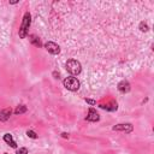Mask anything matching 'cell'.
Listing matches in <instances>:
<instances>
[{
	"mask_svg": "<svg viewBox=\"0 0 154 154\" xmlns=\"http://www.w3.org/2000/svg\"><path fill=\"white\" fill-rule=\"evenodd\" d=\"M86 101H87V104H89V105H96V101H95V100L86 99Z\"/></svg>",
	"mask_w": 154,
	"mask_h": 154,
	"instance_id": "cell-16",
	"label": "cell"
},
{
	"mask_svg": "<svg viewBox=\"0 0 154 154\" xmlns=\"http://www.w3.org/2000/svg\"><path fill=\"white\" fill-rule=\"evenodd\" d=\"M61 136H63L64 138H69V134H66V132H63V134H61Z\"/></svg>",
	"mask_w": 154,
	"mask_h": 154,
	"instance_id": "cell-17",
	"label": "cell"
},
{
	"mask_svg": "<svg viewBox=\"0 0 154 154\" xmlns=\"http://www.w3.org/2000/svg\"><path fill=\"white\" fill-rule=\"evenodd\" d=\"M86 119H87L88 122H98V120L100 119L99 113H98V112H96L94 108H89V111H88V115H87V117H86Z\"/></svg>",
	"mask_w": 154,
	"mask_h": 154,
	"instance_id": "cell-6",
	"label": "cell"
},
{
	"mask_svg": "<svg viewBox=\"0 0 154 154\" xmlns=\"http://www.w3.org/2000/svg\"><path fill=\"white\" fill-rule=\"evenodd\" d=\"M100 107L104 108V110H107V111H116L118 108V105H117L116 101H111V102L106 104V105H100Z\"/></svg>",
	"mask_w": 154,
	"mask_h": 154,
	"instance_id": "cell-9",
	"label": "cell"
},
{
	"mask_svg": "<svg viewBox=\"0 0 154 154\" xmlns=\"http://www.w3.org/2000/svg\"><path fill=\"white\" fill-rule=\"evenodd\" d=\"M63 84L67 90L76 91L79 89V81L77 78H75V77H66V78L64 79Z\"/></svg>",
	"mask_w": 154,
	"mask_h": 154,
	"instance_id": "cell-3",
	"label": "cell"
},
{
	"mask_svg": "<svg viewBox=\"0 0 154 154\" xmlns=\"http://www.w3.org/2000/svg\"><path fill=\"white\" fill-rule=\"evenodd\" d=\"M45 47H46V49H47L51 54H54V55L55 54H59V52H60V47L57 44L52 42V41L46 42V44H45Z\"/></svg>",
	"mask_w": 154,
	"mask_h": 154,
	"instance_id": "cell-4",
	"label": "cell"
},
{
	"mask_svg": "<svg viewBox=\"0 0 154 154\" xmlns=\"http://www.w3.org/2000/svg\"><path fill=\"white\" fill-rule=\"evenodd\" d=\"M4 141H5L6 143H8V145H10L12 148H17V143L13 141V137H12V135L5 134V135H4Z\"/></svg>",
	"mask_w": 154,
	"mask_h": 154,
	"instance_id": "cell-10",
	"label": "cell"
},
{
	"mask_svg": "<svg viewBox=\"0 0 154 154\" xmlns=\"http://www.w3.org/2000/svg\"><path fill=\"white\" fill-rule=\"evenodd\" d=\"M27 112V106H24V105H18L16 107V110H15V115H22V113H25Z\"/></svg>",
	"mask_w": 154,
	"mask_h": 154,
	"instance_id": "cell-12",
	"label": "cell"
},
{
	"mask_svg": "<svg viewBox=\"0 0 154 154\" xmlns=\"http://www.w3.org/2000/svg\"><path fill=\"white\" fill-rule=\"evenodd\" d=\"M17 154H28V149L25 147H22V148H19L17 150Z\"/></svg>",
	"mask_w": 154,
	"mask_h": 154,
	"instance_id": "cell-15",
	"label": "cell"
},
{
	"mask_svg": "<svg viewBox=\"0 0 154 154\" xmlns=\"http://www.w3.org/2000/svg\"><path fill=\"white\" fill-rule=\"evenodd\" d=\"M12 113L11 108H5V110L0 111V120L1 122H6L7 119H10V116Z\"/></svg>",
	"mask_w": 154,
	"mask_h": 154,
	"instance_id": "cell-8",
	"label": "cell"
},
{
	"mask_svg": "<svg viewBox=\"0 0 154 154\" xmlns=\"http://www.w3.org/2000/svg\"><path fill=\"white\" fill-rule=\"evenodd\" d=\"M53 76H54L55 78H59V74H57V72H53Z\"/></svg>",
	"mask_w": 154,
	"mask_h": 154,
	"instance_id": "cell-18",
	"label": "cell"
},
{
	"mask_svg": "<svg viewBox=\"0 0 154 154\" xmlns=\"http://www.w3.org/2000/svg\"><path fill=\"white\" fill-rule=\"evenodd\" d=\"M65 67H66L67 72H69V74H71V75H74V76L78 75L79 72H81V70H82V67H81V64H79V61H77V60H75V59L67 60Z\"/></svg>",
	"mask_w": 154,
	"mask_h": 154,
	"instance_id": "cell-2",
	"label": "cell"
},
{
	"mask_svg": "<svg viewBox=\"0 0 154 154\" xmlns=\"http://www.w3.org/2000/svg\"><path fill=\"white\" fill-rule=\"evenodd\" d=\"M118 90L120 91V93H128V91L130 90V84H129V82L128 81H122V82L118 83Z\"/></svg>",
	"mask_w": 154,
	"mask_h": 154,
	"instance_id": "cell-7",
	"label": "cell"
},
{
	"mask_svg": "<svg viewBox=\"0 0 154 154\" xmlns=\"http://www.w3.org/2000/svg\"><path fill=\"white\" fill-rule=\"evenodd\" d=\"M27 135H28V137H30V138H37V135H36V132H34L33 130H28L27 131Z\"/></svg>",
	"mask_w": 154,
	"mask_h": 154,
	"instance_id": "cell-14",
	"label": "cell"
},
{
	"mask_svg": "<svg viewBox=\"0 0 154 154\" xmlns=\"http://www.w3.org/2000/svg\"><path fill=\"white\" fill-rule=\"evenodd\" d=\"M30 24H32V16H30L29 12H25V15H24V17H23L22 25H20V28H19V33H18L20 39H24V37L28 35V29L30 27Z\"/></svg>",
	"mask_w": 154,
	"mask_h": 154,
	"instance_id": "cell-1",
	"label": "cell"
},
{
	"mask_svg": "<svg viewBox=\"0 0 154 154\" xmlns=\"http://www.w3.org/2000/svg\"><path fill=\"white\" fill-rule=\"evenodd\" d=\"M5 154H7V153H5Z\"/></svg>",
	"mask_w": 154,
	"mask_h": 154,
	"instance_id": "cell-19",
	"label": "cell"
},
{
	"mask_svg": "<svg viewBox=\"0 0 154 154\" xmlns=\"http://www.w3.org/2000/svg\"><path fill=\"white\" fill-rule=\"evenodd\" d=\"M115 131H124V132H127V134H129V132H131L132 131V125L131 124H129V123H127V124H118V125H115V127L112 128Z\"/></svg>",
	"mask_w": 154,
	"mask_h": 154,
	"instance_id": "cell-5",
	"label": "cell"
},
{
	"mask_svg": "<svg viewBox=\"0 0 154 154\" xmlns=\"http://www.w3.org/2000/svg\"><path fill=\"white\" fill-rule=\"evenodd\" d=\"M29 40H30V42H32L34 46H36V47H41V46H42V44H41V41H40V39L37 36L30 35L29 36Z\"/></svg>",
	"mask_w": 154,
	"mask_h": 154,
	"instance_id": "cell-11",
	"label": "cell"
},
{
	"mask_svg": "<svg viewBox=\"0 0 154 154\" xmlns=\"http://www.w3.org/2000/svg\"><path fill=\"white\" fill-rule=\"evenodd\" d=\"M140 30H141V32H148L149 28H148V25H147L145 22H141V23H140Z\"/></svg>",
	"mask_w": 154,
	"mask_h": 154,
	"instance_id": "cell-13",
	"label": "cell"
}]
</instances>
